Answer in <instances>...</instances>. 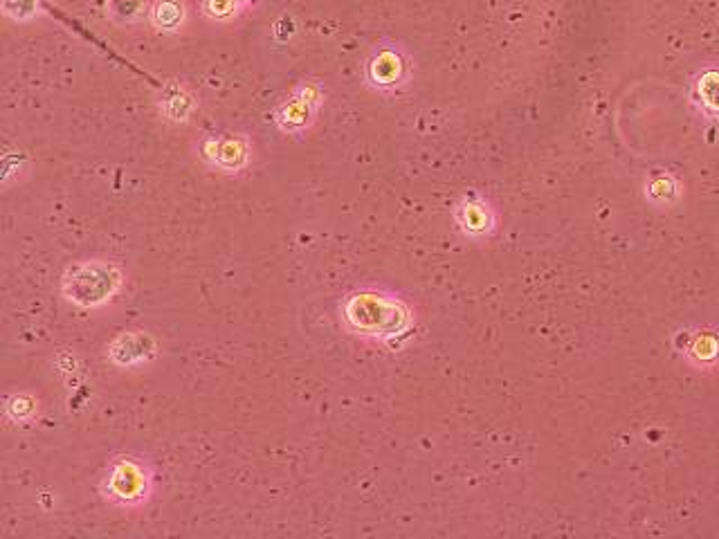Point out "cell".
I'll list each match as a JSON object with an SVG mask.
<instances>
[{"instance_id":"cell-13","label":"cell","mask_w":719,"mask_h":539,"mask_svg":"<svg viewBox=\"0 0 719 539\" xmlns=\"http://www.w3.org/2000/svg\"><path fill=\"white\" fill-rule=\"evenodd\" d=\"M203 14L209 18V21H232V18L239 16L245 9L236 3V0H203Z\"/></svg>"},{"instance_id":"cell-7","label":"cell","mask_w":719,"mask_h":539,"mask_svg":"<svg viewBox=\"0 0 719 539\" xmlns=\"http://www.w3.org/2000/svg\"><path fill=\"white\" fill-rule=\"evenodd\" d=\"M106 353L108 360L117 367H140V364H147L156 358L158 344L149 333L129 331L117 335Z\"/></svg>"},{"instance_id":"cell-10","label":"cell","mask_w":719,"mask_h":539,"mask_svg":"<svg viewBox=\"0 0 719 539\" xmlns=\"http://www.w3.org/2000/svg\"><path fill=\"white\" fill-rule=\"evenodd\" d=\"M149 21L162 34H176L187 21V7L182 0H153Z\"/></svg>"},{"instance_id":"cell-4","label":"cell","mask_w":719,"mask_h":539,"mask_svg":"<svg viewBox=\"0 0 719 539\" xmlns=\"http://www.w3.org/2000/svg\"><path fill=\"white\" fill-rule=\"evenodd\" d=\"M349 324L360 333L387 335L396 333L407 324V310L403 304L378 295H356L347 304Z\"/></svg>"},{"instance_id":"cell-8","label":"cell","mask_w":719,"mask_h":539,"mask_svg":"<svg viewBox=\"0 0 719 539\" xmlns=\"http://www.w3.org/2000/svg\"><path fill=\"white\" fill-rule=\"evenodd\" d=\"M459 227L470 236H488L495 230V212L484 198H463L454 209Z\"/></svg>"},{"instance_id":"cell-11","label":"cell","mask_w":719,"mask_h":539,"mask_svg":"<svg viewBox=\"0 0 719 539\" xmlns=\"http://www.w3.org/2000/svg\"><path fill=\"white\" fill-rule=\"evenodd\" d=\"M149 12V0H106V16L115 25H138Z\"/></svg>"},{"instance_id":"cell-18","label":"cell","mask_w":719,"mask_h":539,"mask_svg":"<svg viewBox=\"0 0 719 539\" xmlns=\"http://www.w3.org/2000/svg\"><path fill=\"white\" fill-rule=\"evenodd\" d=\"M236 3H239L243 9H248V7H252L254 3H257V0H236Z\"/></svg>"},{"instance_id":"cell-12","label":"cell","mask_w":719,"mask_h":539,"mask_svg":"<svg viewBox=\"0 0 719 539\" xmlns=\"http://www.w3.org/2000/svg\"><path fill=\"white\" fill-rule=\"evenodd\" d=\"M695 99L704 111L719 120V70L711 68L699 72L695 79Z\"/></svg>"},{"instance_id":"cell-14","label":"cell","mask_w":719,"mask_h":539,"mask_svg":"<svg viewBox=\"0 0 719 539\" xmlns=\"http://www.w3.org/2000/svg\"><path fill=\"white\" fill-rule=\"evenodd\" d=\"M5 411H7V416L12 418V420H27V418L34 416L36 403H34V400H32L30 396H23V394H21V396H12V398L7 400Z\"/></svg>"},{"instance_id":"cell-15","label":"cell","mask_w":719,"mask_h":539,"mask_svg":"<svg viewBox=\"0 0 719 539\" xmlns=\"http://www.w3.org/2000/svg\"><path fill=\"white\" fill-rule=\"evenodd\" d=\"M14 5H16V9L9 14L14 21H30V18L39 12V0H5L3 9L5 12H9Z\"/></svg>"},{"instance_id":"cell-9","label":"cell","mask_w":719,"mask_h":539,"mask_svg":"<svg viewBox=\"0 0 719 539\" xmlns=\"http://www.w3.org/2000/svg\"><path fill=\"white\" fill-rule=\"evenodd\" d=\"M160 115L165 117L169 124H185L196 111V97L189 90L178 84V81H169L160 93Z\"/></svg>"},{"instance_id":"cell-1","label":"cell","mask_w":719,"mask_h":539,"mask_svg":"<svg viewBox=\"0 0 719 539\" xmlns=\"http://www.w3.org/2000/svg\"><path fill=\"white\" fill-rule=\"evenodd\" d=\"M122 283L124 274L120 266L111 261L93 259L72 263L63 274L61 290L72 306L99 308L120 292Z\"/></svg>"},{"instance_id":"cell-17","label":"cell","mask_w":719,"mask_h":539,"mask_svg":"<svg viewBox=\"0 0 719 539\" xmlns=\"http://www.w3.org/2000/svg\"><path fill=\"white\" fill-rule=\"evenodd\" d=\"M295 32V21L290 16H281L279 21L275 23V27H272V34L277 36V41H286L293 36Z\"/></svg>"},{"instance_id":"cell-3","label":"cell","mask_w":719,"mask_h":539,"mask_svg":"<svg viewBox=\"0 0 719 539\" xmlns=\"http://www.w3.org/2000/svg\"><path fill=\"white\" fill-rule=\"evenodd\" d=\"M153 490V474L149 465L133 456H122L106 472L102 495L120 506H140Z\"/></svg>"},{"instance_id":"cell-16","label":"cell","mask_w":719,"mask_h":539,"mask_svg":"<svg viewBox=\"0 0 719 539\" xmlns=\"http://www.w3.org/2000/svg\"><path fill=\"white\" fill-rule=\"evenodd\" d=\"M672 187H675V182H672V178H661V180H657V182H652L650 196L661 198V200H668V198L675 196V189H672Z\"/></svg>"},{"instance_id":"cell-5","label":"cell","mask_w":719,"mask_h":539,"mask_svg":"<svg viewBox=\"0 0 719 539\" xmlns=\"http://www.w3.org/2000/svg\"><path fill=\"white\" fill-rule=\"evenodd\" d=\"M324 99V90L315 81H302L290 90V95L272 111V122L286 135H302L317 120Z\"/></svg>"},{"instance_id":"cell-2","label":"cell","mask_w":719,"mask_h":539,"mask_svg":"<svg viewBox=\"0 0 719 539\" xmlns=\"http://www.w3.org/2000/svg\"><path fill=\"white\" fill-rule=\"evenodd\" d=\"M412 57L403 43L385 39L369 52L364 61V84L382 95H391L405 88L412 79Z\"/></svg>"},{"instance_id":"cell-6","label":"cell","mask_w":719,"mask_h":539,"mask_svg":"<svg viewBox=\"0 0 719 539\" xmlns=\"http://www.w3.org/2000/svg\"><path fill=\"white\" fill-rule=\"evenodd\" d=\"M198 158L209 169L225 176H236L250 167L252 146L250 140L241 133H212L198 142Z\"/></svg>"}]
</instances>
